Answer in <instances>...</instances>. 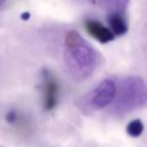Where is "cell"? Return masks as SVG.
<instances>
[{"label":"cell","mask_w":147,"mask_h":147,"mask_svg":"<svg viewBox=\"0 0 147 147\" xmlns=\"http://www.w3.org/2000/svg\"><path fill=\"white\" fill-rule=\"evenodd\" d=\"M64 63L72 79L84 80L94 71L98 54L77 31H69L64 41Z\"/></svg>","instance_id":"1"},{"label":"cell","mask_w":147,"mask_h":147,"mask_svg":"<svg viewBox=\"0 0 147 147\" xmlns=\"http://www.w3.org/2000/svg\"><path fill=\"white\" fill-rule=\"evenodd\" d=\"M147 105V84L138 76L125 77L117 86L113 111L126 114Z\"/></svg>","instance_id":"2"},{"label":"cell","mask_w":147,"mask_h":147,"mask_svg":"<svg viewBox=\"0 0 147 147\" xmlns=\"http://www.w3.org/2000/svg\"><path fill=\"white\" fill-rule=\"evenodd\" d=\"M116 91L117 85L114 79H103L92 91H90L78 101V107L82 109V111L86 114L102 109L113 103L116 95Z\"/></svg>","instance_id":"3"},{"label":"cell","mask_w":147,"mask_h":147,"mask_svg":"<svg viewBox=\"0 0 147 147\" xmlns=\"http://www.w3.org/2000/svg\"><path fill=\"white\" fill-rule=\"evenodd\" d=\"M42 105L45 110H52L57 102L59 85L54 76L47 71H42Z\"/></svg>","instance_id":"4"},{"label":"cell","mask_w":147,"mask_h":147,"mask_svg":"<svg viewBox=\"0 0 147 147\" xmlns=\"http://www.w3.org/2000/svg\"><path fill=\"white\" fill-rule=\"evenodd\" d=\"M85 29L90 36L102 44L109 42L115 38V34L111 32V30L96 20H87L85 22Z\"/></svg>","instance_id":"5"},{"label":"cell","mask_w":147,"mask_h":147,"mask_svg":"<svg viewBox=\"0 0 147 147\" xmlns=\"http://www.w3.org/2000/svg\"><path fill=\"white\" fill-rule=\"evenodd\" d=\"M109 29L115 36H123L127 32V23L123 13H109L107 17Z\"/></svg>","instance_id":"6"},{"label":"cell","mask_w":147,"mask_h":147,"mask_svg":"<svg viewBox=\"0 0 147 147\" xmlns=\"http://www.w3.org/2000/svg\"><path fill=\"white\" fill-rule=\"evenodd\" d=\"M101 3L106 9H108L109 13H123V10L126 8L130 0H100Z\"/></svg>","instance_id":"7"},{"label":"cell","mask_w":147,"mask_h":147,"mask_svg":"<svg viewBox=\"0 0 147 147\" xmlns=\"http://www.w3.org/2000/svg\"><path fill=\"white\" fill-rule=\"evenodd\" d=\"M126 132L130 137H140L141 133L144 132V123L141 119L139 118H136V119H132L127 126H126Z\"/></svg>","instance_id":"8"},{"label":"cell","mask_w":147,"mask_h":147,"mask_svg":"<svg viewBox=\"0 0 147 147\" xmlns=\"http://www.w3.org/2000/svg\"><path fill=\"white\" fill-rule=\"evenodd\" d=\"M6 119H7V122H8L9 124H14V123L17 121V114H16V111L11 110V111L7 113V115H6Z\"/></svg>","instance_id":"9"},{"label":"cell","mask_w":147,"mask_h":147,"mask_svg":"<svg viewBox=\"0 0 147 147\" xmlns=\"http://www.w3.org/2000/svg\"><path fill=\"white\" fill-rule=\"evenodd\" d=\"M21 17H22V20H24V21H25V20H28V18L30 17V14H29V13H23Z\"/></svg>","instance_id":"10"},{"label":"cell","mask_w":147,"mask_h":147,"mask_svg":"<svg viewBox=\"0 0 147 147\" xmlns=\"http://www.w3.org/2000/svg\"><path fill=\"white\" fill-rule=\"evenodd\" d=\"M3 2H5V0H0V6H1V5L3 3Z\"/></svg>","instance_id":"11"}]
</instances>
